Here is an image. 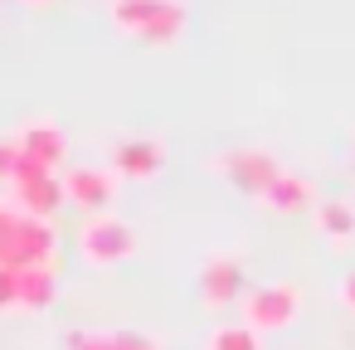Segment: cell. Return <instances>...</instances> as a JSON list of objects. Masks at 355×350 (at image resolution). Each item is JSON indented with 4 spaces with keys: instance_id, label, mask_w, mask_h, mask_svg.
I'll use <instances>...</instances> for the list:
<instances>
[{
    "instance_id": "20",
    "label": "cell",
    "mask_w": 355,
    "mask_h": 350,
    "mask_svg": "<svg viewBox=\"0 0 355 350\" xmlns=\"http://www.w3.org/2000/svg\"><path fill=\"white\" fill-rule=\"evenodd\" d=\"M30 6H49V0H30Z\"/></svg>"
},
{
    "instance_id": "2",
    "label": "cell",
    "mask_w": 355,
    "mask_h": 350,
    "mask_svg": "<svg viewBox=\"0 0 355 350\" xmlns=\"http://www.w3.org/2000/svg\"><path fill=\"white\" fill-rule=\"evenodd\" d=\"M302 311V292L292 282H268V287H253L243 297V326L248 331H282L292 326Z\"/></svg>"
},
{
    "instance_id": "13",
    "label": "cell",
    "mask_w": 355,
    "mask_h": 350,
    "mask_svg": "<svg viewBox=\"0 0 355 350\" xmlns=\"http://www.w3.org/2000/svg\"><path fill=\"white\" fill-rule=\"evenodd\" d=\"M161 6H166V0H112V25L127 30V35H141L156 20Z\"/></svg>"
},
{
    "instance_id": "7",
    "label": "cell",
    "mask_w": 355,
    "mask_h": 350,
    "mask_svg": "<svg viewBox=\"0 0 355 350\" xmlns=\"http://www.w3.org/2000/svg\"><path fill=\"white\" fill-rule=\"evenodd\" d=\"M15 190H20V214H30V219H49V214L64 204V185L54 180V170L20 175V180H15Z\"/></svg>"
},
{
    "instance_id": "1",
    "label": "cell",
    "mask_w": 355,
    "mask_h": 350,
    "mask_svg": "<svg viewBox=\"0 0 355 350\" xmlns=\"http://www.w3.org/2000/svg\"><path fill=\"white\" fill-rule=\"evenodd\" d=\"M54 258V229L20 209H0V268H40Z\"/></svg>"
},
{
    "instance_id": "8",
    "label": "cell",
    "mask_w": 355,
    "mask_h": 350,
    "mask_svg": "<svg viewBox=\"0 0 355 350\" xmlns=\"http://www.w3.org/2000/svg\"><path fill=\"white\" fill-rule=\"evenodd\" d=\"M239 292H243V268L234 258H209L205 272H200V297L209 306H229Z\"/></svg>"
},
{
    "instance_id": "14",
    "label": "cell",
    "mask_w": 355,
    "mask_h": 350,
    "mask_svg": "<svg viewBox=\"0 0 355 350\" xmlns=\"http://www.w3.org/2000/svg\"><path fill=\"white\" fill-rule=\"evenodd\" d=\"M180 30H185V6H180V0H166V6L156 10V20H151L137 40H146V44H171V40H180Z\"/></svg>"
},
{
    "instance_id": "3",
    "label": "cell",
    "mask_w": 355,
    "mask_h": 350,
    "mask_svg": "<svg viewBox=\"0 0 355 350\" xmlns=\"http://www.w3.org/2000/svg\"><path fill=\"white\" fill-rule=\"evenodd\" d=\"M132 248H137V234H132V224H122L117 214H98V219H88L83 234H78V253H83L93 268H112V263L132 258Z\"/></svg>"
},
{
    "instance_id": "10",
    "label": "cell",
    "mask_w": 355,
    "mask_h": 350,
    "mask_svg": "<svg viewBox=\"0 0 355 350\" xmlns=\"http://www.w3.org/2000/svg\"><path fill=\"white\" fill-rule=\"evenodd\" d=\"M161 161H166V146L161 141H122L117 151H112V170L117 175H132V180H146V175H156L161 170Z\"/></svg>"
},
{
    "instance_id": "11",
    "label": "cell",
    "mask_w": 355,
    "mask_h": 350,
    "mask_svg": "<svg viewBox=\"0 0 355 350\" xmlns=\"http://www.w3.org/2000/svg\"><path fill=\"white\" fill-rule=\"evenodd\" d=\"M258 200H263L268 209H277V214H297V209L311 204V180H302L297 170H277Z\"/></svg>"
},
{
    "instance_id": "19",
    "label": "cell",
    "mask_w": 355,
    "mask_h": 350,
    "mask_svg": "<svg viewBox=\"0 0 355 350\" xmlns=\"http://www.w3.org/2000/svg\"><path fill=\"white\" fill-rule=\"evenodd\" d=\"M340 297H345V306H355V272L340 282Z\"/></svg>"
},
{
    "instance_id": "18",
    "label": "cell",
    "mask_w": 355,
    "mask_h": 350,
    "mask_svg": "<svg viewBox=\"0 0 355 350\" xmlns=\"http://www.w3.org/2000/svg\"><path fill=\"white\" fill-rule=\"evenodd\" d=\"M15 166H20V146L15 141H0V180H10Z\"/></svg>"
},
{
    "instance_id": "9",
    "label": "cell",
    "mask_w": 355,
    "mask_h": 350,
    "mask_svg": "<svg viewBox=\"0 0 355 350\" xmlns=\"http://www.w3.org/2000/svg\"><path fill=\"white\" fill-rule=\"evenodd\" d=\"M15 292H20V306H25V311H49L54 297H59V272H54V263L20 268V272H15Z\"/></svg>"
},
{
    "instance_id": "6",
    "label": "cell",
    "mask_w": 355,
    "mask_h": 350,
    "mask_svg": "<svg viewBox=\"0 0 355 350\" xmlns=\"http://www.w3.org/2000/svg\"><path fill=\"white\" fill-rule=\"evenodd\" d=\"M15 146H20L25 161H35V166H44V170H54V166L64 161V132H59L49 117H35V122L15 137Z\"/></svg>"
},
{
    "instance_id": "4",
    "label": "cell",
    "mask_w": 355,
    "mask_h": 350,
    "mask_svg": "<svg viewBox=\"0 0 355 350\" xmlns=\"http://www.w3.org/2000/svg\"><path fill=\"white\" fill-rule=\"evenodd\" d=\"M214 170H219L229 185H239L243 195H263L268 180H272L282 166H277V156H268V151H219V156H214Z\"/></svg>"
},
{
    "instance_id": "16",
    "label": "cell",
    "mask_w": 355,
    "mask_h": 350,
    "mask_svg": "<svg viewBox=\"0 0 355 350\" xmlns=\"http://www.w3.org/2000/svg\"><path fill=\"white\" fill-rule=\"evenodd\" d=\"M205 350H263V345H258V331L229 321V326H214V331H209Z\"/></svg>"
},
{
    "instance_id": "15",
    "label": "cell",
    "mask_w": 355,
    "mask_h": 350,
    "mask_svg": "<svg viewBox=\"0 0 355 350\" xmlns=\"http://www.w3.org/2000/svg\"><path fill=\"white\" fill-rule=\"evenodd\" d=\"M316 224H321V234H331V238H350V234H355V209H350L345 200H321V204H316Z\"/></svg>"
},
{
    "instance_id": "5",
    "label": "cell",
    "mask_w": 355,
    "mask_h": 350,
    "mask_svg": "<svg viewBox=\"0 0 355 350\" xmlns=\"http://www.w3.org/2000/svg\"><path fill=\"white\" fill-rule=\"evenodd\" d=\"M59 185H64V200H73L83 209H103L117 195V170H107V166H78Z\"/></svg>"
},
{
    "instance_id": "12",
    "label": "cell",
    "mask_w": 355,
    "mask_h": 350,
    "mask_svg": "<svg viewBox=\"0 0 355 350\" xmlns=\"http://www.w3.org/2000/svg\"><path fill=\"white\" fill-rule=\"evenodd\" d=\"M64 345L69 350H161L141 331H69Z\"/></svg>"
},
{
    "instance_id": "17",
    "label": "cell",
    "mask_w": 355,
    "mask_h": 350,
    "mask_svg": "<svg viewBox=\"0 0 355 350\" xmlns=\"http://www.w3.org/2000/svg\"><path fill=\"white\" fill-rule=\"evenodd\" d=\"M20 306V292H15V272L10 268H0V311H10Z\"/></svg>"
}]
</instances>
